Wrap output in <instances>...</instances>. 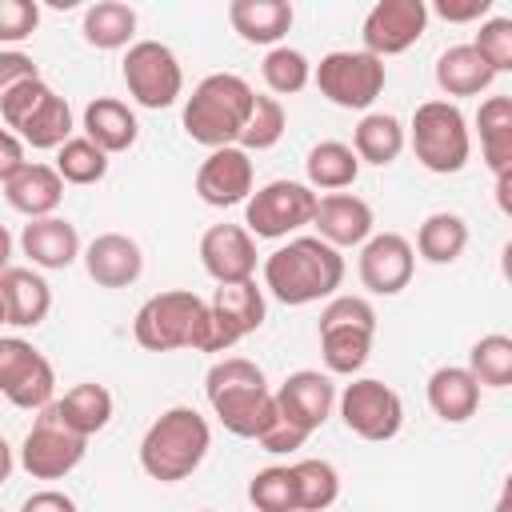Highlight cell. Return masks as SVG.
<instances>
[{"mask_svg":"<svg viewBox=\"0 0 512 512\" xmlns=\"http://www.w3.org/2000/svg\"><path fill=\"white\" fill-rule=\"evenodd\" d=\"M264 324V292L256 280L220 284L208 300V328L200 340V352H228L236 340L256 332Z\"/></svg>","mask_w":512,"mask_h":512,"instance_id":"cell-14","label":"cell"},{"mask_svg":"<svg viewBox=\"0 0 512 512\" xmlns=\"http://www.w3.org/2000/svg\"><path fill=\"white\" fill-rule=\"evenodd\" d=\"M0 304H4V320L8 324L36 328L52 308V288H48V280L40 272L8 264L0 272Z\"/></svg>","mask_w":512,"mask_h":512,"instance_id":"cell-23","label":"cell"},{"mask_svg":"<svg viewBox=\"0 0 512 512\" xmlns=\"http://www.w3.org/2000/svg\"><path fill=\"white\" fill-rule=\"evenodd\" d=\"M56 176L64 184H96L108 176V156L88 140V136H72L56 148Z\"/></svg>","mask_w":512,"mask_h":512,"instance_id":"cell-39","label":"cell"},{"mask_svg":"<svg viewBox=\"0 0 512 512\" xmlns=\"http://www.w3.org/2000/svg\"><path fill=\"white\" fill-rule=\"evenodd\" d=\"M84 136L104 152V156H116V152H128L140 136V124H136V112L116 100V96H96L88 108H84Z\"/></svg>","mask_w":512,"mask_h":512,"instance_id":"cell-24","label":"cell"},{"mask_svg":"<svg viewBox=\"0 0 512 512\" xmlns=\"http://www.w3.org/2000/svg\"><path fill=\"white\" fill-rule=\"evenodd\" d=\"M428 408L444 424H464L480 408V384H476V376L468 368H460V364L436 368L428 376Z\"/></svg>","mask_w":512,"mask_h":512,"instance_id":"cell-26","label":"cell"},{"mask_svg":"<svg viewBox=\"0 0 512 512\" xmlns=\"http://www.w3.org/2000/svg\"><path fill=\"white\" fill-rule=\"evenodd\" d=\"M200 512H216V508H200Z\"/></svg>","mask_w":512,"mask_h":512,"instance_id":"cell-54","label":"cell"},{"mask_svg":"<svg viewBox=\"0 0 512 512\" xmlns=\"http://www.w3.org/2000/svg\"><path fill=\"white\" fill-rule=\"evenodd\" d=\"M0 396L24 412H40L56 400L52 360L24 336H0Z\"/></svg>","mask_w":512,"mask_h":512,"instance_id":"cell-11","label":"cell"},{"mask_svg":"<svg viewBox=\"0 0 512 512\" xmlns=\"http://www.w3.org/2000/svg\"><path fill=\"white\" fill-rule=\"evenodd\" d=\"M12 468H16V460H12V444L0 436V484L12 476Z\"/></svg>","mask_w":512,"mask_h":512,"instance_id":"cell-50","label":"cell"},{"mask_svg":"<svg viewBox=\"0 0 512 512\" xmlns=\"http://www.w3.org/2000/svg\"><path fill=\"white\" fill-rule=\"evenodd\" d=\"M84 272L100 284V288H128L140 280L144 272V252L132 236L124 232H100L84 252Z\"/></svg>","mask_w":512,"mask_h":512,"instance_id":"cell-21","label":"cell"},{"mask_svg":"<svg viewBox=\"0 0 512 512\" xmlns=\"http://www.w3.org/2000/svg\"><path fill=\"white\" fill-rule=\"evenodd\" d=\"M468 248V224L456 212H432L424 216V224L416 228V248L428 264H452L460 260V252Z\"/></svg>","mask_w":512,"mask_h":512,"instance_id":"cell-35","label":"cell"},{"mask_svg":"<svg viewBox=\"0 0 512 512\" xmlns=\"http://www.w3.org/2000/svg\"><path fill=\"white\" fill-rule=\"evenodd\" d=\"M316 192L300 180H268L264 188H256L244 200V228L256 240H284L292 232H300L304 224H312L316 216Z\"/></svg>","mask_w":512,"mask_h":512,"instance_id":"cell-9","label":"cell"},{"mask_svg":"<svg viewBox=\"0 0 512 512\" xmlns=\"http://www.w3.org/2000/svg\"><path fill=\"white\" fill-rule=\"evenodd\" d=\"M492 512H512V500H508V492H500V500H496V508Z\"/></svg>","mask_w":512,"mask_h":512,"instance_id":"cell-52","label":"cell"},{"mask_svg":"<svg viewBox=\"0 0 512 512\" xmlns=\"http://www.w3.org/2000/svg\"><path fill=\"white\" fill-rule=\"evenodd\" d=\"M292 4L288 0H232L228 4V20L240 32V40L248 44H280L292 28Z\"/></svg>","mask_w":512,"mask_h":512,"instance_id":"cell-27","label":"cell"},{"mask_svg":"<svg viewBox=\"0 0 512 512\" xmlns=\"http://www.w3.org/2000/svg\"><path fill=\"white\" fill-rule=\"evenodd\" d=\"M408 144V132L400 124V116L392 112H364L356 132H352V152L360 164H376V168H388Z\"/></svg>","mask_w":512,"mask_h":512,"instance_id":"cell-29","label":"cell"},{"mask_svg":"<svg viewBox=\"0 0 512 512\" xmlns=\"http://www.w3.org/2000/svg\"><path fill=\"white\" fill-rule=\"evenodd\" d=\"M260 76H264L268 92H276V96H296L300 88H308L312 64H308V56H304L300 48L276 44V48H268V56H264V64H260Z\"/></svg>","mask_w":512,"mask_h":512,"instance_id":"cell-40","label":"cell"},{"mask_svg":"<svg viewBox=\"0 0 512 512\" xmlns=\"http://www.w3.org/2000/svg\"><path fill=\"white\" fill-rule=\"evenodd\" d=\"M208 328V300H200L188 288L156 292L136 308L132 336L144 352H176V348H196Z\"/></svg>","mask_w":512,"mask_h":512,"instance_id":"cell-5","label":"cell"},{"mask_svg":"<svg viewBox=\"0 0 512 512\" xmlns=\"http://www.w3.org/2000/svg\"><path fill=\"white\" fill-rule=\"evenodd\" d=\"M208 448H212L208 420L196 408L176 404L148 424L140 440V468L160 484H176V480H188L204 464Z\"/></svg>","mask_w":512,"mask_h":512,"instance_id":"cell-3","label":"cell"},{"mask_svg":"<svg viewBox=\"0 0 512 512\" xmlns=\"http://www.w3.org/2000/svg\"><path fill=\"white\" fill-rule=\"evenodd\" d=\"M24 164H28V160H24V140H20L16 132L0 128V184H8Z\"/></svg>","mask_w":512,"mask_h":512,"instance_id":"cell-47","label":"cell"},{"mask_svg":"<svg viewBox=\"0 0 512 512\" xmlns=\"http://www.w3.org/2000/svg\"><path fill=\"white\" fill-rule=\"evenodd\" d=\"M252 180H256V168L244 148H236V144L212 148L204 156V164L196 168V196L208 208H232L252 196Z\"/></svg>","mask_w":512,"mask_h":512,"instance_id":"cell-18","label":"cell"},{"mask_svg":"<svg viewBox=\"0 0 512 512\" xmlns=\"http://www.w3.org/2000/svg\"><path fill=\"white\" fill-rule=\"evenodd\" d=\"M28 80H40L36 60H32L28 52H20V48H0V104H4L20 84H28Z\"/></svg>","mask_w":512,"mask_h":512,"instance_id":"cell-44","label":"cell"},{"mask_svg":"<svg viewBox=\"0 0 512 512\" xmlns=\"http://www.w3.org/2000/svg\"><path fill=\"white\" fill-rule=\"evenodd\" d=\"M20 248L36 268L60 272L72 260H80V232L76 224H68L64 216H44V220H28L20 232Z\"/></svg>","mask_w":512,"mask_h":512,"instance_id":"cell-22","label":"cell"},{"mask_svg":"<svg viewBox=\"0 0 512 512\" xmlns=\"http://www.w3.org/2000/svg\"><path fill=\"white\" fill-rule=\"evenodd\" d=\"M8 260H12V236H8V228L0 224V272L8 268Z\"/></svg>","mask_w":512,"mask_h":512,"instance_id":"cell-51","label":"cell"},{"mask_svg":"<svg viewBox=\"0 0 512 512\" xmlns=\"http://www.w3.org/2000/svg\"><path fill=\"white\" fill-rule=\"evenodd\" d=\"M200 264L216 284H240L256 272V240L244 224H212L200 236Z\"/></svg>","mask_w":512,"mask_h":512,"instance_id":"cell-19","label":"cell"},{"mask_svg":"<svg viewBox=\"0 0 512 512\" xmlns=\"http://www.w3.org/2000/svg\"><path fill=\"white\" fill-rule=\"evenodd\" d=\"M124 84H128V96L140 104V108H172L184 92V72H180V60L168 44L160 40H132L128 52H124V68H120Z\"/></svg>","mask_w":512,"mask_h":512,"instance_id":"cell-10","label":"cell"},{"mask_svg":"<svg viewBox=\"0 0 512 512\" xmlns=\"http://www.w3.org/2000/svg\"><path fill=\"white\" fill-rule=\"evenodd\" d=\"M4 324H8V320H4V304H0V328H4Z\"/></svg>","mask_w":512,"mask_h":512,"instance_id":"cell-53","label":"cell"},{"mask_svg":"<svg viewBox=\"0 0 512 512\" xmlns=\"http://www.w3.org/2000/svg\"><path fill=\"white\" fill-rule=\"evenodd\" d=\"M340 280H344V256L320 236H292L264 260V288L288 308H304L324 296H336Z\"/></svg>","mask_w":512,"mask_h":512,"instance_id":"cell-1","label":"cell"},{"mask_svg":"<svg viewBox=\"0 0 512 512\" xmlns=\"http://www.w3.org/2000/svg\"><path fill=\"white\" fill-rule=\"evenodd\" d=\"M304 440H308V432H300L296 424H288L280 412H272V420H268V424H264V432L256 436V444H260L264 452H272V456L296 452V448H304Z\"/></svg>","mask_w":512,"mask_h":512,"instance_id":"cell-45","label":"cell"},{"mask_svg":"<svg viewBox=\"0 0 512 512\" xmlns=\"http://www.w3.org/2000/svg\"><path fill=\"white\" fill-rule=\"evenodd\" d=\"M0 116H4V128L24 140V148H40V152H56L64 140H72V128H76L68 100L44 80L20 84L0 104Z\"/></svg>","mask_w":512,"mask_h":512,"instance_id":"cell-7","label":"cell"},{"mask_svg":"<svg viewBox=\"0 0 512 512\" xmlns=\"http://www.w3.org/2000/svg\"><path fill=\"white\" fill-rule=\"evenodd\" d=\"M492 12V0H436V16H444L448 24H468V20H484Z\"/></svg>","mask_w":512,"mask_h":512,"instance_id":"cell-46","label":"cell"},{"mask_svg":"<svg viewBox=\"0 0 512 512\" xmlns=\"http://www.w3.org/2000/svg\"><path fill=\"white\" fill-rule=\"evenodd\" d=\"M468 372L480 388H508L512 384V336L488 332L468 352Z\"/></svg>","mask_w":512,"mask_h":512,"instance_id":"cell-37","label":"cell"},{"mask_svg":"<svg viewBox=\"0 0 512 512\" xmlns=\"http://www.w3.org/2000/svg\"><path fill=\"white\" fill-rule=\"evenodd\" d=\"M4 196L16 212H24L28 220H44V216H56L60 200H64V180L56 176L52 164H24L8 184H4Z\"/></svg>","mask_w":512,"mask_h":512,"instance_id":"cell-25","label":"cell"},{"mask_svg":"<svg viewBox=\"0 0 512 512\" xmlns=\"http://www.w3.org/2000/svg\"><path fill=\"white\" fill-rule=\"evenodd\" d=\"M472 48L484 56V64L500 76L512 72V20L508 16H488L472 40Z\"/></svg>","mask_w":512,"mask_h":512,"instance_id":"cell-42","label":"cell"},{"mask_svg":"<svg viewBox=\"0 0 512 512\" xmlns=\"http://www.w3.org/2000/svg\"><path fill=\"white\" fill-rule=\"evenodd\" d=\"M284 128H288L284 104H280L276 96H260V92H256L252 112H248V120H244V128H240L236 148H244L248 156H252V152H264V148H276L280 136H284Z\"/></svg>","mask_w":512,"mask_h":512,"instance_id":"cell-38","label":"cell"},{"mask_svg":"<svg viewBox=\"0 0 512 512\" xmlns=\"http://www.w3.org/2000/svg\"><path fill=\"white\" fill-rule=\"evenodd\" d=\"M204 392H208V404H212L216 420L232 436H244V440H256L264 432V424L272 420V412H276V400H272V388H268L264 372L244 356L216 360L204 376Z\"/></svg>","mask_w":512,"mask_h":512,"instance_id":"cell-2","label":"cell"},{"mask_svg":"<svg viewBox=\"0 0 512 512\" xmlns=\"http://www.w3.org/2000/svg\"><path fill=\"white\" fill-rule=\"evenodd\" d=\"M408 144L416 152V160L436 172V176H452L468 164L472 156V132L464 112L452 100H424L412 112V124L404 128Z\"/></svg>","mask_w":512,"mask_h":512,"instance_id":"cell-6","label":"cell"},{"mask_svg":"<svg viewBox=\"0 0 512 512\" xmlns=\"http://www.w3.org/2000/svg\"><path fill=\"white\" fill-rule=\"evenodd\" d=\"M80 36H84V44H92L100 52L128 48L132 36H136V8L124 4V0H96V4L84 8Z\"/></svg>","mask_w":512,"mask_h":512,"instance_id":"cell-31","label":"cell"},{"mask_svg":"<svg viewBox=\"0 0 512 512\" xmlns=\"http://www.w3.org/2000/svg\"><path fill=\"white\" fill-rule=\"evenodd\" d=\"M304 176H308V188L316 192H340V188H352L356 176H360V160L348 144L340 140H320L308 148L304 156Z\"/></svg>","mask_w":512,"mask_h":512,"instance_id":"cell-34","label":"cell"},{"mask_svg":"<svg viewBox=\"0 0 512 512\" xmlns=\"http://www.w3.org/2000/svg\"><path fill=\"white\" fill-rule=\"evenodd\" d=\"M424 28H428L424 0H380L368 8L364 24H360V40H364V52L384 60V56L408 52L424 36Z\"/></svg>","mask_w":512,"mask_h":512,"instance_id":"cell-15","label":"cell"},{"mask_svg":"<svg viewBox=\"0 0 512 512\" xmlns=\"http://www.w3.org/2000/svg\"><path fill=\"white\" fill-rule=\"evenodd\" d=\"M376 324H320V352L328 372L336 376H356L368 364Z\"/></svg>","mask_w":512,"mask_h":512,"instance_id":"cell-33","label":"cell"},{"mask_svg":"<svg viewBox=\"0 0 512 512\" xmlns=\"http://www.w3.org/2000/svg\"><path fill=\"white\" fill-rule=\"evenodd\" d=\"M360 284L376 296H396L408 288L412 268H416V252L412 240L400 232H372L360 244Z\"/></svg>","mask_w":512,"mask_h":512,"instance_id":"cell-16","label":"cell"},{"mask_svg":"<svg viewBox=\"0 0 512 512\" xmlns=\"http://www.w3.org/2000/svg\"><path fill=\"white\" fill-rule=\"evenodd\" d=\"M248 500L256 512H300L292 464H268L248 480Z\"/></svg>","mask_w":512,"mask_h":512,"instance_id":"cell-41","label":"cell"},{"mask_svg":"<svg viewBox=\"0 0 512 512\" xmlns=\"http://www.w3.org/2000/svg\"><path fill=\"white\" fill-rule=\"evenodd\" d=\"M372 204L364 196H352V192H328L316 200V216H312V228L324 244H332L336 252L340 248H360L368 236H372Z\"/></svg>","mask_w":512,"mask_h":512,"instance_id":"cell-20","label":"cell"},{"mask_svg":"<svg viewBox=\"0 0 512 512\" xmlns=\"http://www.w3.org/2000/svg\"><path fill=\"white\" fill-rule=\"evenodd\" d=\"M252 100H256V92H252V84L244 76L212 72L184 100V132L196 144H204L208 152L212 148H228V144L240 140V128H244V120L252 112Z\"/></svg>","mask_w":512,"mask_h":512,"instance_id":"cell-4","label":"cell"},{"mask_svg":"<svg viewBox=\"0 0 512 512\" xmlns=\"http://www.w3.org/2000/svg\"><path fill=\"white\" fill-rule=\"evenodd\" d=\"M292 480H296L300 512H324L340 496V472L328 460H296L292 464Z\"/></svg>","mask_w":512,"mask_h":512,"instance_id":"cell-36","label":"cell"},{"mask_svg":"<svg viewBox=\"0 0 512 512\" xmlns=\"http://www.w3.org/2000/svg\"><path fill=\"white\" fill-rule=\"evenodd\" d=\"M476 128H480V152H484L488 172L508 176L512 172V100L508 96L480 100Z\"/></svg>","mask_w":512,"mask_h":512,"instance_id":"cell-32","label":"cell"},{"mask_svg":"<svg viewBox=\"0 0 512 512\" xmlns=\"http://www.w3.org/2000/svg\"><path fill=\"white\" fill-rule=\"evenodd\" d=\"M20 512H76V500H72L68 492L40 488V492H32V496L20 504Z\"/></svg>","mask_w":512,"mask_h":512,"instance_id":"cell-48","label":"cell"},{"mask_svg":"<svg viewBox=\"0 0 512 512\" xmlns=\"http://www.w3.org/2000/svg\"><path fill=\"white\" fill-rule=\"evenodd\" d=\"M272 400H276V412H280L288 424H296L300 432L312 436L316 428H324V420H328L332 408H336V384H332L328 372L300 368V372L284 376V384L272 392Z\"/></svg>","mask_w":512,"mask_h":512,"instance_id":"cell-17","label":"cell"},{"mask_svg":"<svg viewBox=\"0 0 512 512\" xmlns=\"http://www.w3.org/2000/svg\"><path fill=\"white\" fill-rule=\"evenodd\" d=\"M52 412L64 428H72L76 436H96L100 428H108L112 420V392L96 380H84L76 388H68L60 400H52Z\"/></svg>","mask_w":512,"mask_h":512,"instance_id":"cell-28","label":"cell"},{"mask_svg":"<svg viewBox=\"0 0 512 512\" xmlns=\"http://www.w3.org/2000/svg\"><path fill=\"white\" fill-rule=\"evenodd\" d=\"M496 72L484 64V56L472 44H452L436 60V84L444 96H480L488 92Z\"/></svg>","mask_w":512,"mask_h":512,"instance_id":"cell-30","label":"cell"},{"mask_svg":"<svg viewBox=\"0 0 512 512\" xmlns=\"http://www.w3.org/2000/svg\"><path fill=\"white\" fill-rule=\"evenodd\" d=\"M340 404V420L352 436L360 440H372V444H384L400 432L404 424V400L392 384L376 380V376H360L352 384H344V392L336 396Z\"/></svg>","mask_w":512,"mask_h":512,"instance_id":"cell-12","label":"cell"},{"mask_svg":"<svg viewBox=\"0 0 512 512\" xmlns=\"http://www.w3.org/2000/svg\"><path fill=\"white\" fill-rule=\"evenodd\" d=\"M312 80L328 104L348 112H368L384 92L388 72H384V60H376L364 48H336L320 56V64L312 68Z\"/></svg>","mask_w":512,"mask_h":512,"instance_id":"cell-8","label":"cell"},{"mask_svg":"<svg viewBox=\"0 0 512 512\" xmlns=\"http://www.w3.org/2000/svg\"><path fill=\"white\" fill-rule=\"evenodd\" d=\"M512 172L508 176H496V204H500V212H512Z\"/></svg>","mask_w":512,"mask_h":512,"instance_id":"cell-49","label":"cell"},{"mask_svg":"<svg viewBox=\"0 0 512 512\" xmlns=\"http://www.w3.org/2000/svg\"><path fill=\"white\" fill-rule=\"evenodd\" d=\"M84 452H88V440L76 436L72 428H64L48 404L36 412V420L20 444V468L32 480H60L84 460Z\"/></svg>","mask_w":512,"mask_h":512,"instance_id":"cell-13","label":"cell"},{"mask_svg":"<svg viewBox=\"0 0 512 512\" xmlns=\"http://www.w3.org/2000/svg\"><path fill=\"white\" fill-rule=\"evenodd\" d=\"M40 4L36 0H0V44H20L36 32Z\"/></svg>","mask_w":512,"mask_h":512,"instance_id":"cell-43","label":"cell"}]
</instances>
